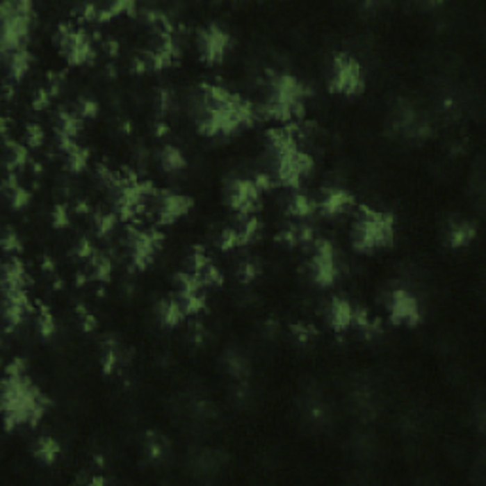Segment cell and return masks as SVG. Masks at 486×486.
Listing matches in <instances>:
<instances>
[{
  "instance_id": "f35d334b",
  "label": "cell",
  "mask_w": 486,
  "mask_h": 486,
  "mask_svg": "<svg viewBox=\"0 0 486 486\" xmlns=\"http://www.w3.org/2000/svg\"><path fill=\"white\" fill-rule=\"evenodd\" d=\"M215 245L219 247L220 251H232V249H236V247H241L240 245V236H238V230H236V226H225V228H220V232L217 234V238H215Z\"/></svg>"
},
{
  "instance_id": "603a6c76",
  "label": "cell",
  "mask_w": 486,
  "mask_h": 486,
  "mask_svg": "<svg viewBox=\"0 0 486 486\" xmlns=\"http://www.w3.org/2000/svg\"><path fill=\"white\" fill-rule=\"evenodd\" d=\"M2 191H4V196L8 197V202H10V205L14 209H23L31 202V192L25 191L22 184L17 183V177H15L14 171H6L4 183H2Z\"/></svg>"
},
{
  "instance_id": "11a10c76",
  "label": "cell",
  "mask_w": 486,
  "mask_h": 486,
  "mask_svg": "<svg viewBox=\"0 0 486 486\" xmlns=\"http://www.w3.org/2000/svg\"><path fill=\"white\" fill-rule=\"evenodd\" d=\"M103 49H105L106 56L111 57V59H116V57L120 56V44H118V40H114V38L103 40Z\"/></svg>"
},
{
  "instance_id": "f546056e",
  "label": "cell",
  "mask_w": 486,
  "mask_h": 486,
  "mask_svg": "<svg viewBox=\"0 0 486 486\" xmlns=\"http://www.w3.org/2000/svg\"><path fill=\"white\" fill-rule=\"evenodd\" d=\"M59 452H61V446H59L56 439L51 437L36 439L35 444H33V456H35L36 462H40L42 465L54 464L59 458Z\"/></svg>"
},
{
  "instance_id": "bcb514c9",
  "label": "cell",
  "mask_w": 486,
  "mask_h": 486,
  "mask_svg": "<svg viewBox=\"0 0 486 486\" xmlns=\"http://www.w3.org/2000/svg\"><path fill=\"white\" fill-rule=\"evenodd\" d=\"M2 249H4V253L6 254H15V253H19V251L23 249L19 236H17L15 230H12L10 226L4 228V236H2Z\"/></svg>"
},
{
  "instance_id": "7c38bea8",
  "label": "cell",
  "mask_w": 486,
  "mask_h": 486,
  "mask_svg": "<svg viewBox=\"0 0 486 486\" xmlns=\"http://www.w3.org/2000/svg\"><path fill=\"white\" fill-rule=\"evenodd\" d=\"M261 194L253 179H230L225 184V204L236 215H253Z\"/></svg>"
},
{
  "instance_id": "c3c4849f",
  "label": "cell",
  "mask_w": 486,
  "mask_h": 486,
  "mask_svg": "<svg viewBox=\"0 0 486 486\" xmlns=\"http://www.w3.org/2000/svg\"><path fill=\"white\" fill-rule=\"evenodd\" d=\"M63 84H65V72L49 71L48 74H46V86H44V88L51 93V97H56V95L61 93Z\"/></svg>"
},
{
  "instance_id": "f907efd6",
  "label": "cell",
  "mask_w": 486,
  "mask_h": 486,
  "mask_svg": "<svg viewBox=\"0 0 486 486\" xmlns=\"http://www.w3.org/2000/svg\"><path fill=\"white\" fill-rule=\"evenodd\" d=\"M51 93L46 90V88H38L35 93H33V101H31V106H33V111H44V108H48L49 103H51Z\"/></svg>"
},
{
  "instance_id": "30bf717a",
  "label": "cell",
  "mask_w": 486,
  "mask_h": 486,
  "mask_svg": "<svg viewBox=\"0 0 486 486\" xmlns=\"http://www.w3.org/2000/svg\"><path fill=\"white\" fill-rule=\"evenodd\" d=\"M148 202H150V215L154 217L158 226L173 225L194 207V200L191 196L173 194L168 191H154V194L148 197Z\"/></svg>"
},
{
  "instance_id": "4fadbf2b",
  "label": "cell",
  "mask_w": 486,
  "mask_h": 486,
  "mask_svg": "<svg viewBox=\"0 0 486 486\" xmlns=\"http://www.w3.org/2000/svg\"><path fill=\"white\" fill-rule=\"evenodd\" d=\"M389 321L394 325L416 327L422 321V310L416 296L407 289H391L384 298Z\"/></svg>"
},
{
  "instance_id": "7402d4cb",
  "label": "cell",
  "mask_w": 486,
  "mask_h": 486,
  "mask_svg": "<svg viewBox=\"0 0 486 486\" xmlns=\"http://www.w3.org/2000/svg\"><path fill=\"white\" fill-rule=\"evenodd\" d=\"M54 133L56 135H65V137H71V139H76L82 127H84V122L78 118L76 114L69 111V108H59L54 114Z\"/></svg>"
},
{
  "instance_id": "8d00e7d4",
  "label": "cell",
  "mask_w": 486,
  "mask_h": 486,
  "mask_svg": "<svg viewBox=\"0 0 486 486\" xmlns=\"http://www.w3.org/2000/svg\"><path fill=\"white\" fill-rule=\"evenodd\" d=\"M152 103H154L156 120H165V116L175 108V97H173L171 90H165V88L156 90Z\"/></svg>"
},
{
  "instance_id": "d6a6232c",
  "label": "cell",
  "mask_w": 486,
  "mask_h": 486,
  "mask_svg": "<svg viewBox=\"0 0 486 486\" xmlns=\"http://www.w3.org/2000/svg\"><path fill=\"white\" fill-rule=\"evenodd\" d=\"M175 298L181 304L184 316H197L205 308L204 291H188V293H175Z\"/></svg>"
},
{
  "instance_id": "816d5d0a",
  "label": "cell",
  "mask_w": 486,
  "mask_h": 486,
  "mask_svg": "<svg viewBox=\"0 0 486 486\" xmlns=\"http://www.w3.org/2000/svg\"><path fill=\"white\" fill-rule=\"evenodd\" d=\"M205 339H207V331H205L204 323L194 321V323L191 325V329H188V340H191L194 346H202L205 342Z\"/></svg>"
},
{
  "instance_id": "d6986e66",
  "label": "cell",
  "mask_w": 486,
  "mask_h": 486,
  "mask_svg": "<svg viewBox=\"0 0 486 486\" xmlns=\"http://www.w3.org/2000/svg\"><path fill=\"white\" fill-rule=\"evenodd\" d=\"M29 285L27 272H25V266L23 262L17 259V257H8L4 264H2V289L4 293L8 291H17L25 289Z\"/></svg>"
},
{
  "instance_id": "60d3db41",
  "label": "cell",
  "mask_w": 486,
  "mask_h": 486,
  "mask_svg": "<svg viewBox=\"0 0 486 486\" xmlns=\"http://www.w3.org/2000/svg\"><path fill=\"white\" fill-rule=\"evenodd\" d=\"M200 283L204 285V289H207V287H222V283H225V275H222V272L219 270V266L217 264H213V262H209L207 266H205V270L200 274Z\"/></svg>"
},
{
  "instance_id": "4316f807",
  "label": "cell",
  "mask_w": 486,
  "mask_h": 486,
  "mask_svg": "<svg viewBox=\"0 0 486 486\" xmlns=\"http://www.w3.org/2000/svg\"><path fill=\"white\" fill-rule=\"evenodd\" d=\"M88 277L90 282L97 283H108L113 277V261L103 253H95L88 261Z\"/></svg>"
},
{
  "instance_id": "484cf974",
  "label": "cell",
  "mask_w": 486,
  "mask_h": 486,
  "mask_svg": "<svg viewBox=\"0 0 486 486\" xmlns=\"http://www.w3.org/2000/svg\"><path fill=\"white\" fill-rule=\"evenodd\" d=\"M6 59V69H8V78L10 82H19L25 74H27L29 67H31V56H29L27 49H17V51H12V54H6L4 56Z\"/></svg>"
},
{
  "instance_id": "9f6ffc18",
  "label": "cell",
  "mask_w": 486,
  "mask_h": 486,
  "mask_svg": "<svg viewBox=\"0 0 486 486\" xmlns=\"http://www.w3.org/2000/svg\"><path fill=\"white\" fill-rule=\"evenodd\" d=\"M129 71L133 72V74H143V72H147L148 71L147 61H145L141 56L133 57V59L129 61Z\"/></svg>"
},
{
  "instance_id": "83f0119b",
  "label": "cell",
  "mask_w": 486,
  "mask_h": 486,
  "mask_svg": "<svg viewBox=\"0 0 486 486\" xmlns=\"http://www.w3.org/2000/svg\"><path fill=\"white\" fill-rule=\"evenodd\" d=\"M143 454L150 464H158L168 456V441L154 431H148L145 443H143Z\"/></svg>"
},
{
  "instance_id": "cb8c5ba5",
  "label": "cell",
  "mask_w": 486,
  "mask_h": 486,
  "mask_svg": "<svg viewBox=\"0 0 486 486\" xmlns=\"http://www.w3.org/2000/svg\"><path fill=\"white\" fill-rule=\"evenodd\" d=\"M156 162L162 168L165 173H177L183 171L186 168V160L184 154L173 145H163L162 148H158L156 152Z\"/></svg>"
},
{
  "instance_id": "52a82bcc",
  "label": "cell",
  "mask_w": 486,
  "mask_h": 486,
  "mask_svg": "<svg viewBox=\"0 0 486 486\" xmlns=\"http://www.w3.org/2000/svg\"><path fill=\"white\" fill-rule=\"evenodd\" d=\"M124 249H126L127 261L133 270H147L154 261L156 251L160 249L163 241V234L152 230H141L135 226H127L124 230Z\"/></svg>"
},
{
  "instance_id": "3957f363",
  "label": "cell",
  "mask_w": 486,
  "mask_h": 486,
  "mask_svg": "<svg viewBox=\"0 0 486 486\" xmlns=\"http://www.w3.org/2000/svg\"><path fill=\"white\" fill-rule=\"evenodd\" d=\"M49 399L29 380L25 374L6 376L2 382V412L6 431L17 426H33L42 420Z\"/></svg>"
},
{
  "instance_id": "d4e9b609",
  "label": "cell",
  "mask_w": 486,
  "mask_h": 486,
  "mask_svg": "<svg viewBox=\"0 0 486 486\" xmlns=\"http://www.w3.org/2000/svg\"><path fill=\"white\" fill-rule=\"evenodd\" d=\"M4 150H6V160H4L6 171H14L15 173V170H22L31 162L27 145L15 143L12 139H4Z\"/></svg>"
},
{
  "instance_id": "6da1fadb",
  "label": "cell",
  "mask_w": 486,
  "mask_h": 486,
  "mask_svg": "<svg viewBox=\"0 0 486 486\" xmlns=\"http://www.w3.org/2000/svg\"><path fill=\"white\" fill-rule=\"evenodd\" d=\"M191 111L196 129L205 137L232 135L259 120L257 105L217 84L197 86Z\"/></svg>"
},
{
  "instance_id": "ffe728a7",
  "label": "cell",
  "mask_w": 486,
  "mask_h": 486,
  "mask_svg": "<svg viewBox=\"0 0 486 486\" xmlns=\"http://www.w3.org/2000/svg\"><path fill=\"white\" fill-rule=\"evenodd\" d=\"M154 316L158 319V323L165 327V329H173L177 325H181L184 317H186L175 296L158 300L154 306Z\"/></svg>"
},
{
  "instance_id": "f5cc1de1",
  "label": "cell",
  "mask_w": 486,
  "mask_h": 486,
  "mask_svg": "<svg viewBox=\"0 0 486 486\" xmlns=\"http://www.w3.org/2000/svg\"><path fill=\"white\" fill-rule=\"evenodd\" d=\"M74 14L82 22H97V4H80Z\"/></svg>"
},
{
  "instance_id": "94428289",
  "label": "cell",
  "mask_w": 486,
  "mask_h": 486,
  "mask_svg": "<svg viewBox=\"0 0 486 486\" xmlns=\"http://www.w3.org/2000/svg\"><path fill=\"white\" fill-rule=\"evenodd\" d=\"M29 170H31V173H33V175H36V177H38V175H42V165H40V163H38V162H35V160H31V162H29Z\"/></svg>"
},
{
  "instance_id": "4dcf8cb0",
  "label": "cell",
  "mask_w": 486,
  "mask_h": 486,
  "mask_svg": "<svg viewBox=\"0 0 486 486\" xmlns=\"http://www.w3.org/2000/svg\"><path fill=\"white\" fill-rule=\"evenodd\" d=\"M118 215L114 211H103V209H95L90 215V222H92V230L97 238H106L108 234L113 232L116 225H118Z\"/></svg>"
},
{
  "instance_id": "1f68e13d",
  "label": "cell",
  "mask_w": 486,
  "mask_h": 486,
  "mask_svg": "<svg viewBox=\"0 0 486 486\" xmlns=\"http://www.w3.org/2000/svg\"><path fill=\"white\" fill-rule=\"evenodd\" d=\"M236 230L240 236V245H249L251 241L257 240V236L261 232V220L254 215H238Z\"/></svg>"
},
{
  "instance_id": "7dc6e473",
  "label": "cell",
  "mask_w": 486,
  "mask_h": 486,
  "mask_svg": "<svg viewBox=\"0 0 486 486\" xmlns=\"http://www.w3.org/2000/svg\"><path fill=\"white\" fill-rule=\"evenodd\" d=\"M71 254L74 257V259H78V261H90L93 254H95V249H93L92 241L88 240V238H80V240H76L74 243H72V251Z\"/></svg>"
},
{
  "instance_id": "ab89813d",
  "label": "cell",
  "mask_w": 486,
  "mask_h": 486,
  "mask_svg": "<svg viewBox=\"0 0 486 486\" xmlns=\"http://www.w3.org/2000/svg\"><path fill=\"white\" fill-rule=\"evenodd\" d=\"M72 113L76 114L82 122L92 120V118H95L99 114V103L92 97H78L76 103H74V108H72Z\"/></svg>"
},
{
  "instance_id": "8fae6325",
  "label": "cell",
  "mask_w": 486,
  "mask_h": 486,
  "mask_svg": "<svg viewBox=\"0 0 486 486\" xmlns=\"http://www.w3.org/2000/svg\"><path fill=\"white\" fill-rule=\"evenodd\" d=\"M196 48L205 65H219L230 48V35L219 23H207L197 29Z\"/></svg>"
},
{
  "instance_id": "db71d44e",
  "label": "cell",
  "mask_w": 486,
  "mask_h": 486,
  "mask_svg": "<svg viewBox=\"0 0 486 486\" xmlns=\"http://www.w3.org/2000/svg\"><path fill=\"white\" fill-rule=\"evenodd\" d=\"M72 213H76V215H80V217H90L92 215V205H90V202L88 200H84V197H78L76 202L72 204Z\"/></svg>"
},
{
  "instance_id": "680465c9",
  "label": "cell",
  "mask_w": 486,
  "mask_h": 486,
  "mask_svg": "<svg viewBox=\"0 0 486 486\" xmlns=\"http://www.w3.org/2000/svg\"><path fill=\"white\" fill-rule=\"evenodd\" d=\"M152 129H154V135L158 137V139H163V137H168V135H170V126H168V122L165 120H156Z\"/></svg>"
},
{
  "instance_id": "ba28073f",
  "label": "cell",
  "mask_w": 486,
  "mask_h": 486,
  "mask_svg": "<svg viewBox=\"0 0 486 486\" xmlns=\"http://www.w3.org/2000/svg\"><path fill=\"white\" fill-rule=\"evenodd\" d=\"M51 40L69 65L80 67V65L93 63V59H95L92 38L88 36L84 29H76L72 25H59L51 36Z\"/></svg>"
},
{
  "instance_id": "ac0fdd59",
  "label": "cell",
  "mask_w": 486,
  "mask_h": 486,
  "mask_svg": "<svg viewBox=\"0 0 486 486\" xmlns=\"http://www.w3.org/2000/svg\"><path fill=\"white\" fill-rule=\"evenodd\" d=\"M122 346L116 337L113 334H105L101 342H99V366L101 373L105 376L114 374V371L122 365Z\"/></svg>"
},
{
  "instance_id": "836d02e7",
  "label": "cell",
  "mask_w": 486,
  "mask_h": 486,
  "mask_svg": "<svg viewBox=\"0 0 486 486\" xmlns=\"http://www.w3.org/2000/svg\"><path fill=\"white\" fill-rule=\"evenodd\" d=\"M222 366H225L226 374L238 382L245 380L247 373H249V365H247V361L241 357L240 353H236V352L225 353V357H222Z\"/></svg>"
},
{
  "instance_id": "91938a15",
  "label": "cell",
  "mask_w": 486,
  "mask_h": 486,
  "mask_svg": "<svg viewBox=\"0 0 486 486\" xmlns=\"http://www.w3.org/2000/svg\"><path fill=\"white\" fill-rule=\"evenodd\" d=\"M40 268H42L44 274H56V262L51 261L49 257H42V261H40Z\"/></svg>"
},
{
  "instance_id": "b9f144b4",
  "label": "cell",
  "mask_w": 486,
  "mask_h": 486,
  "mask_svg": "<svg viewBox=\"0 0 486 486\" xmlns=\"http://www.w3.org/2000/svg\"><path fill=\"white\" fill-rule=\"evenodd\" d=\"M291 337H293V340H295L296 344L306 346L316 339L317 331L311 327V325L302 323V321H300V323L291 325Z\"/></svg>"
},
{
  "instance_id": "7bdbcfd3",
  "label": "cell",
  "mask_w": 486,
  "mask_h": 486,
  "mask_svg": "<svg viewBox=\"0 0 486 486\" xmlns=\"http://www.w3.org/2000/svg\"><path fill=\"white\" fill-rule=\"evenodd\" d=\"M49 222L56 230H63L67 226L71 225V211H69V205L57 204L54 205V209L49 213Z\"/></svg>"
},
{
  "instance_id": "5bb4252c",
  "label": "cell",
  "mask_w": 486,
  "mask_h": 486,
  "mask_svg": "<svg viewBox=\"0 0 486 486\" xmlns=\"http://www.w3.org/2000/svg\"><path fill=\"white\" fill-rule=\"evenodd\" d=\"M316 202V213L323 215L327 219L331 217H339L342 213H346L353 205V196L344 188H337V186H325L317 194Z\"/></svg>"
},
{
  "instance_id": "74e56055",
  "label": "cell",
  "mask_w": 486,
  "mask_h": 486,
  "mask_svg": "<svg viewBox=\"0 0 486 486\" xmlns=\"http://www.w3.org/2000/svg\"><path fill=\"white\" fill-rule=\"evenodd\" d=\"M259 275H261V266L253 259H243L236 268V277L241 285H251Z\"/></svg>"
},
{
  "instance_id": "f6af8a7d",
  "label": "cell",
  "mask_w": 486,
  "mask_h": 486,
  "mask_svg": "<svg viewBox=\"0 0 486 486\" xmlns=\"http://www.w3.org/2000/svg\"><path fill=\"white\" fill-rule=\"evenodd\" d=\"M74 311H76L78 325H80V329H82V331L93 332L95 329H97V319H95V316H93L92 311L86 308L84 304H76Z\"/></svg>"
},
{
  "instance_id": "8992f818",
  "label": "cell",
  "mask_w": 486,
  "mask_h": 486,
  "mask_svg": "<svg viewBox=\"0 0 486 486\" xmlns=\"http://www.w3.org/2000/svg\"><path fill=\"white\" fill-rule=\"evenodd\" d=\"M327 88L337 95H346V97L359 95L365 88L359 61L348 54H334L327 69Z\"/></svg>"
},
{
  "instance_id": "ee69618b",
  "label": "cell",
  "mask_w": 486,
  "mask_h": 486,
  "mask_svg": "<svg viewBox=\"0 0 486 486\" xmlns=\"http://www.w3.org/2000/svg\"><path fill=\"white\" fill-rule=\"evenodd\" d=\"M23 137H25V145H27L29 150H31V148H40L44 145V139H46L42 126H38L35 122H31V124L25 126Z\"/></svg>"
},
{
  "instance_id": "e575fe53",
  "label": "cell",
  "mask_w": 486,
  "mask_h": 486,
  "mask_svg": "<svg viewBox=\"0 0 486 486\" xmlns=\"http://www.w3.org/2000/svg\"><path fill=\"white\" fill-rule=\"evenodd\" d=\"M38 308H40V310H38V316H36L35 319L36 334H38L40 339L49 340L57 331L56 319H54V316H51V311H49V308L46 304H40Z\"/></svg>"
},
{
  "instance_id": "6f0895ef",
  "label": "cell",
  "mask_w": 486,
  "mask_h": 486,
  "mask_svg": "<svg viewBox=\"0 0 486 486\" xmlns=\"http://www.w3.org/2000/svg\"><path fill=\"white\" fill-rule=\"evenodd\" d=\"M17 374H25V363H23V359H14L6 366V376H17Z\"/></svg>"
},
{
  "instance_id": "6125c7cd",
  "label": "cell",
  "mask_w": 486,
  "mask_h": 486,
  "mask_svg": "<svg viewBox=\"0 0 486 486\" xmlns=\"http://www.w3.org/2000/svg\"><path fill=\"white\" fill-rule=\"evenodd\" d=\"M92 464L95 465V467H99V469H103V467H105V458H103L101 454H93Z\"/></svg>"
},
{
  "instance_id": "be15d7a7",
  "label": "cell",
  "mask_w": 486,
  "mask_h": 486,
  "mask_svg": "<svg viewBox=\"0 0 486 486\" xmlns=\"http://www.w3.org/2000/svg\"><path fill=\"white\" fill-rule=\"evenodd\" d=\"M14 86L10 84V82H4V99H12V95H14Z\"/></svg>"
},
{
  "instance_id": "5b68a950",
  "label": "cell",
  "mask_w": 486,
  "mask_h": 486,
  "mask_svg": "<svg viewBox=\"0 0 486 486\" xmlns=\"http://www.w3.org/2000/svg\"><path fill=\"white\" fill-rule=\"evenodd\" d=\"M33 19L31 2H4L2 4V56L25 49L29 27Z\"/></svg>"
},
{
  "instance_id": "277c9868",
  "label": "cell",
  "mask_w": 486,
  "mask_h": 486,
  "mask_svg": "<svg viewBox=\"0 0 486 486\" xmlns=\"http://www.w3.org/2000/svg\"><path fill=\"white\" fill-rule=\"evenodd\" d=\"M395 241V215L361 205L352 225V245L357 253H373Z\"/></svg>"
},
{
  "instance_id": "2e32d148",
  "label": "cell",
  "mask_w": 486,
  "mask_h": 486,
  "mask_svg": "<svg viewBox=\"0 0 486 486\" xmlns=\"http://www.w3.org/2000/svg\"><path fill=\"white\" fill-rule=\"evenodd\" d=\"M325 323L337 334L346 332L353 323V306L340 296L331 298L325 306Z\"/></svg>"
},
{
  "instance_id": "44dd1931",
  "label": "cell",
  "mask_w": 486,
  "mask_h": 486,
  "mask_svg": "<svg viewBox=\"0 0 486 486\" xmlns=\"http://www.w3.org/2000/svg\"><path fill=\"white\" fill-rule=\"evenodd\" d=\"M283 211L285 215H289L291 219H308L316 213V202L304 194L293 192L283 197Z\"/></svg>"
},
{
  "instance_id": "9a60e30c",
  "label": "cell",
  "mask_w": 486,
  "mask_h": 486,
  "mask_svg": "<svg viewBox=\"0 0 486 486\" xmlns=\"http://www.w3.org/2000/svg\"><path fill=\"white\" fill-rule=\"evenodd\" d=\"M33 311V304L29 300L25 289L8 291L4 293V319H6V331H14L15 327L23 323L27 314Z\"/></svg>"
},
{
  "instance_id": "9c48e42d",
  "label": "cell",
  "mask_w": 486,
  "mask_h": 486,
  "mask_svg": "<svg viewBox=\"0 0 486 486\" xmlns=\"http://www.w3.org/2000/svg\"><path fill=\"white\" fill-rule=\"evenodd\" d=\"M310 257L306 261V275L316 287H332L339 280V266H337V253L334 247L327 240L316 238L314 243L308 245Z\"/></svg>"
},
{
  "instance_id": "e7e4bbea",
  "label": "cell",
  "mask_w": 486,
  "mask_h": 486,
  "mask_svg": "<svg viewBox=\"0 0 486 486\" xmlns=\"http://www.w3.org/2000/svg\"><path fill=\"white\" fill-rule=\"evenodd\" d=\"M63 285H65L63 280H56V282H54V285H51V287H54V291H61V289H63Z\"/></svg>"
},
{
  "instance_id": "f1b7e54d",
  "label": "cell",
  "mask_w": 486,
  "mask_h": 486,
  "mask_svg": "<svg viewBox=\"0 0 486 486\" xmlns=\"http://www.w3.org/2000/svg\"><path fill=\"white\" fill-rule=\"evenodd\" d=\"M63 165L67 168V171L71 173H82V171L88 168L90 163V150L84 147H80L78 143H74L71 148H67L63 154Z\"/></svg>"
},
{
  "instance_id": "d590c367",
  "label": "cell",
  "mask_w": 486,
  "mask_h": 486,
  "mask_svg": "<svg viewBox=\"0 0 486 486\" xmlns=\"http://www.w3.org/2000/svg\"><path fill=\"white\" fill-rule=\"evenodd\" d=\"M209 262H211V259L205 254L204 247H192L191 253L186 254V259H184V270L188 274L200 277V274L204 272Z\"/></svg>"
},
{
  "instance_id": "681fc988",
  "label": "cell",
  "mask_w": 486,
  "mask_h": 486,
  "mask_svg": "<svg viewBox=\"0 0 486 486\" xmlns=\"http://www.w3.org/2000/svg\"><path fill=\"white\" fill-rule=\"evenodd\" d=\"M275 241L282 243L285 247H296L298 245V234H296V225L285 226L280 232L275 234Z\"/></svg>"
},
{
  "instance_id": "7a4b0ae2",
  "label": "cell",
  "mask_w": 486,
  "mask_h": 486,
  "mask_svg": "<svg viewBox=\"0 0 486 486\" xmlns=\"http://www.w3.org/2000/svg\"><path fill=\"white\" fill-rule=\"evenodd\" d=\"M310 95L308 88L289 72L270 71L264 78V99L257 105L262 120L291 122L304 114V101Z\"/></svg>"
},
{
  "instance_id": "e0dca14e",
  "label": "cell",
  "mask_w": 486,
  "mask_h": 486,
  "mask_svg": "<svg viewBox=\"0 0 486 486\" xmlns=\"http://www.w3.org/2000/svg\"><path fill=\"white\" fill-rule=\"evenodd\" d=\"M477 238V225L464 219H451L444 225L443 240L451 249H464Z\"/></svg>"
}]
</instances>
